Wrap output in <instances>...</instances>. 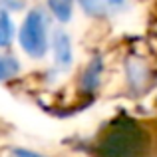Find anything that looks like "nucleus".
<instances>
[{
	"label": "nucleus",
	"mask_w": 157,
	"mask_h": 157,
	"mask_svg": "<svg viewBox=\"0 0 157 157\" xmlns=\"http://www.w3.org/2000/svg\"><path fill=\"white\" fill-rule=\"evenodd\" d=\"M147 151V133L131 119L111 123L98 141L101 157H143Z\"/></svg>",
	"instance_id": "f257e3e1"
},
{
	"label": "nucleus",
	"mask_w": 157,
	"mask_h": 157,
	"mask_svg": "<svg viewBox=\"0 0 157 157\" xmlns=\"http://www.w3.org/2000/svg\"><path fill=\"white\" fill-rule=\"evenodd\" d=\"M20 46L30 58H42L48 50V34L44 14L40 10H32L22 22L18 32Z\"/></svg>",
	"instance_id": "f03ea898"
},
{
	"label": "nucleus",
	"mask_w": 157,
	"mask_h": 157,
	"mask_svg": "<svg viewBox=\"0 0 157 157\" xmlns=\"http://www.w3.org/2000/svg\"><path fill=\"white\" fill-rule=\"evenodd\" d=\"M74 54H72V42H70V36L62 30L54 32V62H56V68L60 70H68L72 66Z\"/></svg>",
	"instance_id": "7ed1b4c3"
},
{
	"label": "nucleus",
	"mask_w": 157,
	"mask_h": 157,
	"mask_svg": "<svg viewBox=\"0 0 157 157\" xmlns=\"http://www.w3.org/2000/svg\"><path fill=\"white\" fill-rule=\"evenodd\" d=\"M52 14L56 16L60 22H68L72 18V10H74V0H48Z\"/></svg>",
	"instance_id": "20e7f679"
},
{
	"label": "nucleus",
	"mask_w": 157,
	"mask_h": 157,
	"mask_svg": "<svg viewBox=\"0 0 157 157\" xmlns=\"http://www.w3.org/2000/svg\"><path fill=\"white\" fill-rule=\"evenodd\" d=\"M100 74H101V60H100V58H94L92 64L86 68L84 80H82V84H84V88L88 90V92H92V90L98 86V82H100Z\"/></svg>",
	"instance_id": "39448f33"
},
{
	"label": "nucleus",
	"mask_w": 157,
	"mask_h": 157,
	"mask_svg": "<svg viewBox=\"0 0 157 157\" xmlns=\"http://www.w3.org/2000/svg\"><path fill=\"white\" fill-rule=\"evenodd\" d=\"M12 38H14V24L6 10H0V48L10 46Z\"/></svg>",
	"instance_id": "423d86ee"
},
{
	"label": "nucleus",
	"mask_w": 157,
	"mask_h": 157,
	"mask_svg": "<svg viewBox=\"0 0 157 157\" xmlns=\"http://www.w3.org/2000/svg\"><path fill=\"white\" fill-rule=\"evenodd\" d=\"M18 72H20V64H18L16 58H12V56H2L0 58V82L16 76Z\"/></svg>",
	"instance_id": "0eeeda50"
},
{
	"label": "nucleus",
	"mask_w": 157,
	"mask_h": 157,
	"mask_svg": "<svg viewBox=\"0 0 157 157\" xmlns=\"http://www.w3.org/2000/svg\"><path fill=\"white\" fill-rule=\"evenodd\" d=\"M82 8L90 16H104L105 14V4L104 0H80Z\"/></svg>",
	"instance_id": "6e6552de"
},
{
	"label": "nucleus",
	"mask_w": 157,
	"mask_h": 157,
	"mask_svg": "<svg viewBox=\"0 0 157 157\" xmlns=\"http://www.w3.org/2000/svg\"><path fill=\"white\" fill-rule=\"evenodd\" d=\"M26 0H0V10H22Z\"/></svg>",
	"instance_id": "1a4fd4ad"
},
{
	"label": "nucleus",
	"mask_w": 157,
	"mask_h": 157,
	"mask_svg": "<svg viewBox=\"0 0 157 157\" xmlns=\"http://www.w3.org/2000/svg\"><path fill=\"white\" fill-rule=\"evenodd\" d=\"M12 157H42V155L28 151V149H12Z\"/></svg>",
	"instance_id": "9d476101"
},
{
	"label": "nucleus",
	"mask_w": 157,
	"mask_h": 157,
	"mask_svg": "<svg viewBox=\"0 0 157 157\" xmlns=\"http://www.w3.org/2000/svg\"><path fill=\"white\" fill-rule=\"evenodd\" d=\"M109 2H111V4H121L123 0H109Z\"/></svg>",
	"instance_id": "9b49d317"
}]
</instances>
